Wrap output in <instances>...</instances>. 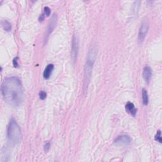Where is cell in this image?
I'll return each mask as SVG.
<instances>
[{"label": "cell", "instance_id": "6da1fadb", "mask_svg": "<svg viewBox=\"0 0 162 162\" xmlns=\"http://www.w3.org/2000/svg\"><path fill=\"white\" fill-rule=\"evenodd\" d=\"M1 90L4 100L8 105L17 106L22 103L24 90L22 82L16 77H8L1 84Z\"/></svg>", "mask_w": 162, "mask_h": 162}, {"label": "cell", "instance_id": "7a4b0ae2", "mask_svg": "<svg viewBox=\"0 0 162 162\" xmlns=\"http://www.w3.org/2000/svg\"><path fill=\"white\" fill-rule=\"evenodd\" d=\"M97 53V49L96 46H92L89 49L87 53L86 65L84 68V87L86 89L90 82L92 71L96 59Z\"/></svg>", "mask_w": 162, "mask_h": 162}, {"label": "cell", "instance_id": "3957f363", "mask_svg": "<svg viewBox=\"0 0 162 162\" xmlns=\"http://www.w3.org/2000/svg\"><path fill=\"white\" fill-rule=\"evenodd\" d=\"M8 138L12 143L18 144L22 139V133L17 122L14 119H11L7 130Z\"/></svg>", "mask_w": 162, "mask_h": 162}, {"label": "cell", "instance_id": "277c9868", "mask_svg": "<svg viewBox=\"0 0 162 162\" xmlns=\"http://www.w3.org/2000/svg\"><path fill=\"white\" fill-rule=\"evenodd\" d=\"M79 48V41L78 36L74 35L72 38V49H71V58L73 62H75L77 57Z\"/></svg>", "mask_w": 162, "mask_h": 162}, {"label": "cell", "instance_id": "5b68a950", "mask_svg": "<svg viewBox=\"0 0 162 162\" xmlns=\"http://www.w3.org/2000/svg\"><path fill=\"white\" fill-rule=\"evenodd\" d=\"M149 29V23L147 20H144L140 25L138 34V39L140 42H143L146 37Z\"/></svg>", "mask_w": 162, "mask_h": 162}, {"label": "cell", "instance_id": "8992f818", "mask_svg": "<svg viewBox=\"0 0 162 162\" xmlns=\"http://www.w3.org/2000/svg\"><path fill=\"white\" fill-rule=\"evenodd\" d=\"M114 143L117 145H128L131 143V138L128 135H120L115 139Z\"/></svg>", "mask_w": 162, "mask_h": 162}, {"label": "cell", "instance_id": "52a82bcc", "mask_svg": "<svg viewBox=\"0 0 162 162\" xmlns=\"http://www.w3.org/2000/svg\"><path fill=\"white\" fill-rule=\"evenodd\" d=\"M143 76L146 82L148 83L151 78L152 76V70L149 66H146L143 69Z\"/></svg>", "mask_w": 162, "mask_h": 162}, {"label": "cell", "instance_id": "ba28073f", "mask_svg": "<svg viewBox=\"0 0 162 162\" xmlns=\"http://www.w3.org/2000/svg\"><path fill=\"white\" fill-rule=\"evenodd\" d=\"M125 110L127 111V112L130 113L131 115H133V117H135L136 113H137V109L135 108L134 105L131 103V102H128V103L125 105Z\"/></svg>", "mask_w": 162, "mask_h": 162}, {"label": "cell", "instance_id": "9c48e42d", "mask_svg": "<svg viewBox=\"0 0 162 162\" xmlns=\"http://www.w3.org/2000/svg\"><path fill=\"white\" fill-rule=\"evenodd\" d=\"M54 70V65L53 64H49L47 65L43 72V77L45 79H48Z\"/></svg>", "mask_w": 162, "mask_h": 162}, {"label": "cell", "instance_id": "30bf717a", "mask_svg": "<svg viewBox=\"0 0 162 162\" xmlns=\"http://www.w3.org/2000/svg\"><path fill=\"white\" fill-rule=\"evenodd\" d=\"M57 16L55 15H53V16H52V20H51L50 21V23H49V25L48 26V36L52 32L53 30L54 29L55 25H56V24H57Z\"/></svg>", "mask_w": 162, "mask_h": 162}, {"label": "cell", "instance_id": "8fae6325", "mask_svg": "<svg viewBox=\"0 0 162 162\" xmlns=\"http://www.w3.org/2000/svg\"><path fill=\"white\" fill-rule=\"evenodd\" d=\"M142 96H143V102L144 105H148V96L147 91L145 89L142 90Z\"/></svg>", "mask_w": 162, "mask_h": 162}, {"label": "cell", "instance_id": "7c38bea8", "mask_svg": "<svg viewBox=\"0 0 162 162\" xmlns=\"http://www.w3.org/2000/svg\"><path fill=\"white\" fill-rule=\"evenodd\" d=\"M2 27L4 29V30L6 31H10L11 29V25L10 22H8L6 20H3L1 22Z\"/></svg>", "mask_w": 162, "mask_h": 162}, {"label": "cell", "instance_id": "4fadbf2b", "mask_svg": "<svg viewBox=\"0 0 162 162\" xmlns=\"http://www.w3.org/2000/svg\"><path fill=\"white\" fill-rule=\"evenodd\" d=\"M155 140H156V141L159 142L160 143H161L162 140H161V130L157 131L155 137Z\"/></svg>", "mask_w": 162, "mask_h": 162}, {"label": "cell", "instance_id": "5bb4252c", "mask_svg": "<svg viewBox=\"0 0 162 162\" xmlns=\"http://www.w3.org/2000/svg\"><path fill=\"white\" fill-rule=\"evenodd\" d=\"M51 14V10L50 8L48 6H46L44 8V15H46L47 16H49Z\"/></svg>", "mask_w": 162, "mask_h": 162}, {"label": "cell", "instance_id": "9a60e30c", "mask_svg": "<svg viewBox=\"0 0 162 162\" xmlns=\"http://www.w3.org/2000/svg\"><path fill=\"white\" fill-rule=\"evenodd\" d=\"M46 96H47L46 93L44 91H41L39 92V97H40V99H41V100H43L46 99Z\"/></svg>", "mask_w": 162, "mask_h": 162}, {"label": "cell", "instance_id": "2e32d148", "mask_svg": "<svg viewBox=\"0 0 162 162\" xmlns=\"http://www.w3.org/2000/svg\"><path fill=\"white\" fill-rule=\"evenodd\" d=\"M44 151H45L46 152L48 151L49 150V149H50V144H49V143H47L44 145Z\"/></svg>", "mask_w": 162, "mask_h": 162}, {"label": "cell", "instance_id": "e0dca14e", "mask_svg": "<svg viewBox=\"0 0 162 162\" xmlns=\"http://www.w3.org/2000/svg\"><path fill=\"white\" fill-rule=\"evenodd\" d=\"M44 15L43 14H42L39 16V21L41 22H42V21L44 20Z\"/></svg>", "mask_w": 162, "mask_h": 162}, {"label": "cell", "instance_id": "ac0fdd59", "mask_svg": "<svg viewBox=\"0 0 162 162\" xmlns=\"http://www.w3.org/2000/svg\"><path fill=\"white\" fill-rule=\"evenodd\" d=\"M17 58H16L15 59H14V67H17L18 66V64H17Z\"/></svg>", "mask_w": 162, "mask_h": 162}]
</instances>
